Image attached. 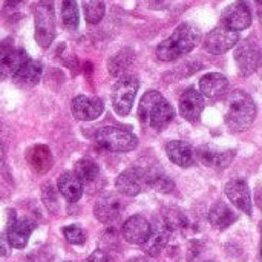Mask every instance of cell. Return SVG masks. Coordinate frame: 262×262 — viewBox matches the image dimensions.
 <instances>
[{"label":"cell","instance_id":"6da1fadb","mask_svg":"<svg viewBox=\"0 0 262 262\" xmlns=\"http://www.w3.org/2000/svg\"><path fill=\"white\" fill-rule=\"evenodd\" d=\"M201 40L200 29L192 23H181L173 34L157 46V57L161 61H175L189 54Z\"/></svg>","mask_w":262,"mask_h":262},{"label":"cell","instance_id":"7a4b0ae2","mask_svg":"<svg viewBox=\"0 0 262 262\" xmlns=\"http://www.w3.org/2000/svg\"><path fill=\"white\" fill-rule=\"evenodd\" d=\"M224 118L230 130H247L256 118V104L253 98L244 91H233L227 95L224 103Z\"/></svg>","mask_w":262,"mask_h":262},{"label":"cell","instance_id":"3957f363","mask_svg":"<svg viewBox=\"0 0 262 262\" xmlns=\"http://www.w3.org/2000/svg\"><path fill=\"white\" fill-rule=\"evenodd\" d=\"M138 117L141 123L149 124L152 129L163 130L175 118V111L158 91H149L140 101Z\"/></svg>","mask_w":262,"mask_h":262},{"label":"cell","instance_id":"277c9868","mask_svg":"<svg viewBox=\"0 0 262 262\" xmlns=\"http://www.w3.org/2000/svg\"><path fill=\"white\" fill-rule=\"evenodd\" d=\"M35 41L41 48H49L55 38V12L54 0H38L34 8Z\"/></svg>","mask_w":262,"mask_h":262},{"label":"cell","instance_id":"5b68a950","mask_svg":"<svg viewBox=\"0 0 262 262\" xmlns=\"http://www.w3.org/2000/svg\"><path fill=\"white\" fill-rule=\"evenodd\" d=\"M95 141L109 152H130L137 149L138 138L123 127H101L95 132Z\"/></svg>","mask_w":262,"mask_h":262},{"label":"cell","instance_id":"8992f818","mask_svg":"<svg viewBox=\"0 0 262 262\" xmlns=\"http://www.w3.org/2000/svg\"><path fill=\"white\" fill-rule=\"evenodd\" d=\"M138 86H140L138 80L130 75L121 77L114 84L111 92V100H112V107L118 115L124 117L130 112L135 95L138 92Z\"/></svg>","mask_w":262,"mask_h":262},{"label":"cell","instance_id":"52a82bcc","mask_svg":"<svg viewBox=\"0 0 262 262\" xmlns=\"http://www.w3.org/2000/svg\"><path fill=\"white\" fill-rule=\"evenodd\" d=\"M261 58L262 51L255 40L249 38V40H243L236 45L235 60H236L238 69L243 77H249L250 74H253L258 69Z\"/></svg>","mask_w":262,"mask_h":262},{"label":"cell","instance_id":"ba28073f","mask_svg":"<svg viewBox=\"0 0 262 262\" xmlns=\"http://www.w3.org/2000/svg\"><path fill=\"white\" fill-rule=\"evenodd\" d=\"M239 43V32L232 31L230 28L221 25L212 29L204 38V48L207 52L220 55L235 48Z\"/></svg>","mask_w":262,"mask_h":262},{"label":"cell","instance_id":"9c48e42d","mask_svg":"<svg viewBox=\"0 0 262 262\" xmlns=\"http://www.w3.org/2000/svg\"><path fill=\"white\" fill-rule=\"evenodd\" d=\"M149 173H146L141 169H129L120 173L115 180V187L120 195L124 196H137L141 193L143 186L147 184Z\"/></svg>","mask_w":262,"mask_h":262},{"label":"cell","instance_id":"30bf717a","mask_svg":"<svg viewBox=\"0 0 262 262\" xmlns=\"http://www.w3.org/2000/svg\"><path fill=\"white\" fill-rule=\"evenodd\" d=\"M123 210H124V203L115 193H109V195L101 196L94 206L95 218L104 224L115 223L121 216Z\"/></svg>","mask_w":262,"mask_h":262},{"label":"cell","instance_id":"8fae6325","mask_svg":"<svg viewBox=\"0 0 262 262\" xmlns=\"http://www.w3.org/2000/svg\"><path fill=\"white\" fill-rule=\"evenodd\" d=\"M223 21H224V26L236 32L247 29L252 25V12H250L249 5L244 0H236L235 3L226 8L223 14Z\"/></svg>","mask_w":262,"mask_h":262},{"label":"cell","instance_id":"7c38bea8","mask_svg":"<svg viewBox=\"0 0 262 262\" xmlns=\"http://www.w3.org/2000/svg\"><path fill=\"white\" fill-rule=\"evenodd\" d=\"M71 111L72 115L80 120V121H92L97 120L103 111H104V103L100 98L95 97H84V95H78L72 100L71 104Z\"/></svg>","mask_w":262,"mask_h":262},{"label":"cell","instance_id":"4fadbf2b","mask_svg":"<svg viewBox=\"0 0 262 262\" xmlns=\"http://www.w3.org/2000/svg\"><path fill=\"white\" fill-rule=\"evenodd\" d=\"M227 198L232 201V204H235V207H238L241 212H244L247 216H252V195H250V189L247 186V183L244 180H230L226 184L224 189Z\"/></svg>","mask_w":262,"mask_h":262},{"label":"cell","instance_id":"5bb4252c","mask_svg":"<svg viewBox=\"0 0 262 262\" xmlns=\"http://www.w3.org/2000/svg\"><path fill=\"white\" fill-rule=\"evenodd\" d=\"M152 232V226L150 223L141 216V215H135L130 216L124 224H123V238L130 243V244H144Z\"/></svg>","mask_w":262,"mask_h":262},{"label":"cell","instance_id":"9a60e30c","mask_svg":"<svg viewBox=\"0 0 262 262\" xmlns=\"http://www.w3.org/2000/svg\"><path fill=\"white\" fill-rule=\"evenodd\" d=\"M204 109V98L201 92L190 88L186 89L180 97V114L190 123H196Z\"/></svg>","mask_w":262,"mask_h":262},{"label":"cell","instance_id":"2e32d148","mask_svg":"<svg viewBox=\"0 0 262 262\" xmlns=\"http://www.w3.org/2000/svg\"><path fill=\"white\" fill-rule=\"evenodd\" d=\"M235 155H236L235 150H218L210 146H204L196 150L198 160L204 166H207L210 169H216V170L226 169L233 161Z\"/></svg>","mask_w":262,"mask_h":262},{"label":"cell","instance_id":"e0dca14e","mask_svg":"<svg viewBox=\"0 0 262 262\" xmlns=\"http://www.w3.org/2000/svg\"><path fill=\"white\" fill-rule=\"evenodd\" d=\"M34 229H35V223L32 220H29V218L14 220L12 218V221H9V226H8L9 246L14 249H23L28 244L29 236Z\"/></svg>","mask_w":262,"mask_h":262},{"label":"cell","instance_id":"ac0fdd59","mask_svg":"<svg viewBox=\"0 0 262 262\" xmlns=\"http://www.w3.org/2000/svg\"><path fill=\"white\" fill-rule=\"evenodd\" d=\"M227 89H229V80L220 72H209L203 75L200 80L201 95L207 98H212V100L221 98L223 95H226Z\"/></svg>","mask_w":262,"mask_h":262},{"label":"cell","instance_id":"d6986e66","mask_svg":"<svg viewBox=\"0 0 262 262\" xmlns=\"http://www.w3.org/2000/svg\"><path fill=\"white\" fill-rule=\"evenodd\" d=\"M166 154L169 160L180 167H190L195 163V150L192 144L186 141H169L166 144Z\"/></svg>","mask_w":262,"mask_h":262},{"label":"cell","instance_id":"ffe728a7","mask_svg":"<svg viewBox=\"0 0 262 262\" xmlns=\"http://www.w3.org/2000/svg\"><path fill=\"white\" fill-rule=\"evenodd\" d=\"M170 233H172V230L164 224L163 220L157 221V224L152 227V232H150L149 239L143 244L146 253L150 255V256L160 255V252L167 246L169 238H170Z\"/></svg>","mask_w":262,"mask_h":262},{"label":"cell","instance_id":"44dd1931","mask_svg":"<svg viewBox=\"0 0 262 262\" xmlns=\"http://www.w3.org/2000/svg\"><path fill=\"white\" fill-rule=\"evenodd\" d=\"M58 192L69 203H77L83 195V183L77 178L74 172H66L57 180Z\"/></svg>","mask_w":262,"mask_h":262},{"label":"cell","instance_id":"7402d4cb","mask_svg":"<svg viewBox=\"0 0 262 262\" xmlns=\"http://www.w3.org/2000/svg\"><path fill=\"white\" fill-rule=\"evenodd\" d=\"M236 213L223 201L215 203L209 212V221L218 230H226L236 221Z\"/></svg>","mask_w":262,"mask_h":262},{"label":"cell","instance_id":"603a6c76","mask_svg":"<svg viewBox=\"0 0 262 262\" xmlns=\"http://www.w3.org/2000/svg\"><path fill=\"white\" fill-rule=\"evenodd\" d=\"M41 74H43L41 63L35 60H28L12 78L18 86H35L40 81Z\"/></svg>","mask_w":262,"mask_h":262},{"label":"cell","instance_id":"cb8c5ba5","mask_svg":"<svg viewBox=\"0 0 262 262\" xmlns=\"http://www.w3.org/2000/svg\"><path fill=\"white\" fill-rule=\"evenodd\" d=\"M28 55L23 49H12L2 61H0V80L14 77L20 68L28 61Z\"/></svg>","mask_w":262,"mask_h":262},{"label":"cell","instance_id":"d4e9b609","mask_svg":"<svg viewBox=\"0 0 262 262\" xmlns=\"http://www.w3.org/2000/svg\"><path fill=\"white\" fill-rule=\"evenodd\" d=\"M28 163L37 173H46L52 166L51 150L43 144L32 146L28 152Z\"/></svg>","mask_w":262,"mask_h":262},{"label":"cell","instance_id":"484cf974","mask_svg":"<svg viewBox=\"0 0 262 262\" xmlns=\"http://www.w3.org/2000/svg\"><path fill=\"white\" fill-rule=\"evenodd\" d=\"M74 173L83 184L94 183L100 175V167L92 158H81L74 166Z\"/></svg>","mask_w":262,"mask_h":262},{"label":"cell","instance_id":"4316f807","mask_svg":"<svg viewBox=\"0 0 262 262\" xmlns=\"http://www.w3.org/2000/svg\"><path fill=\"white\" fill-rule=\"evenodd\" d=\"M132 60H134V54L130 49H123L120 51L117 55H114L111 60H109V72L114 75V77H120L126 72V69L132 64Z\"/></svg>","mask_w":262,"mask_h":262},{"label":"cell","instance_id":"83f0119b","mask_svg":"<svg viewBox=\"0 0 262 262\" xmlns=\"http://www.w3.org/2000/svg\"><path fill=\"white\" fill-rule=\"evenodd\" d=\"M164 221V224L172 230H181V232H186L189 230L190 227V221L189 218L181 212V210H177V209H169L164 212V216L161 218Z\"/></svg>","mask_w":262,"mask_h":262},{"label":"cell","instance_id":"f1b7e54d","mask_svg":"<svg viewBox=\"0 0 262 262\" xmlns=\"http://www.w3.org/2000/svg\"><path fill=\"white\" fill-rule=\"evenodd\" d=\"M61 20L64 28L69 31H74L78 28L80 21V14H78V6L75 0H63L61 5Z\"/></svg>","mask_w":262,"mask_h":262},{"label":"cell","instance_id":"f546056e","mask_svg":"<svg viewBox=\"0 0 262 262\" xmlns=\"http://www.w3.org/2000/svg\"><path fill=\"white\" fill-rule=\"evenodd\" d=\"M106 12V6L103 0H89L84 3V17L86 21L91 25H97L103 20Z\"/></svg>","mask_w":262,"mask_h":262},{"label":"cell","instance_id":"4dcf8cb0","mask_svg":"<svg viewBox=\"0 0 262 262\" xmlns=\"http://www.w3.org/2000/svg\"><path fill=\"white\" fill-rule=\"evenodd\" d=\"M147 184L155 189L160 193H172L175 189V183L173 180H170L169 177L163 175V173H157V175H149V181Z\"/></svg>","mask_w":262,"mask_h":262},{"label":"cell","instance_id":"1f68e13d","mask_svg":"<svg viewBox=\"0 0 262 262\" xmlns=\"http://www.w3.org/2000/svg\"><path fill=\"white\" fill-rule=\"evenodd\" d=\"M43 203L51 213H57L58 198H57V193H55L54 187L51 186V183H45V186H43Z\"/></svg>","mask_w":262,"mask_h":262},{"label":"cell","instance_id":"d6a6232c","mask_svg":"<svg viewBox=\"0 0 262 262\" xmlns=\"http://www.w3.org/2000/svg\"><path fill=\"white\" fill-rule=\"evenodd\" d=\"M63 235L68 243L71 244H83L86 241V235L81 227L78 226H66L63 229Z\"/></svg>","mask_w":262,"mask_h":262},{"label":"cell","instance_id":"836d02e7","mask_svg":"<svg viewBox=\"0 0 262 262\" xmlns=\"http://www.w3.org/2000/svg\"><path fill=\"white\" fill-rule=\"evenodd\" d=\"M26 0H5V6H3V12L5 14H12L15 12Z\"/></svg>","mask_w":262,"mask_h":262},{"label":"cell","instance_id":"e575fe53","mask_svg":"<svg viewBox=\"0 0 262 262\" xmlns=\"http://www.w3.org/2000/svg\"><path fill=\"white\" fill-rule=\"evenodd\" d=\"M86 262H114V261H112V258H111L106 252H103V250H97V252H94V253L88 258V261Z\"/></svg>","mask_w":262,"mask_h":262},{"label":"cell","instance_id":"d590c367","mask_svg":"<svg viewBox=\"0 0 262 262\" xmlns=\"http://www.w3.org/2000/svg\"><path fill=\"white\" fill-rule=\"evenodd\" d=\"M11 51H12V38L8 37V38H5V40L0 41V61H2Z\"/></svg>","mask_w":262,"mask_h":262},{"label":"cell","instance_id":"8d00e7d4","mask_svg":"<svg viewBox=\"0 0 262 262\" xmlns=\"http://www.w3.org/2000/svg\"><path fill=\"white\" fill-rule=\"evenodd\" d=\"M9 255V243H6L0 236V258H6Z\"/></svg>","mask_w":262,"mask_h":262},{"label":"cell","instance_id":"74e56055","mask_svg":"<svg viewBox=\"0 0 262 262\" xmlns=\"http://www.w3.org/2000/svg\"><path fill=\"white\" fill-rule=\"evenodd\" d=\"M255 200H256L258 207L262 210V183L256 187V190H255Z\"/></svg>","mask_w":262,"mask_h":262},{"label":"cell","instance_id":"f35d334b","mask_svg":"<svg viewBox=\"0 0 262 262\" xmlns=\"http://www.w3.org/2000/svg\"><path fill=\"white\" fill-rule=\"evenodd\" d=\"M3 155H5V152H3V146L0 144V163H2V160H3Z\"/></svg>","mask_w":262,"mask_h":262},{"label":"cell","instance_id":"ab89813d","mask_svg":"<svg viewBox=\"0 0 262 262\" xmlns=\"http://www.w3.org/2000/svg\"><path fill=\"white\" fill-rule=\"evenodd\" d=\"M258 72H259V75H261L262 78V58H261V63H259V66H258V69H256Z\"/></svg>","mask_w":262,"mask_h":262},{"label":"cell","instance_id":"60d3db41","mask_svg":"<svg viewBox=\"0 0 262 262\" xmlns=\"http://www.w3.org/2000/svg\"><path fill=\"white\" fill-rule=\"evenodd\" d=\"M155 3H169L170 0H154Z\"/></svg>","mask_w":262,"mask_h":262},{"label":"cell","instance_id":"b9f144b4","mask_svg":"<svg viewBox=\"0 0 262 262\" xmlns=\"http://www.w3.org/2000/svg\"><path fill=\"white\" fill-rule=\"evenodd\" d=\"M261 262H262V224H261Z\"/></svg>","mask_w":262,"mask_h":262},{"label":"cell","instance_id":"7bdbcfd3","mask_svg":"<svg viewBox=\"0 0 262 262\" xmlns=\"http://www.w3.org/2000/svg\"><path fill=\"white\" fill-rule=\"evenodd\" d=\"M130 262H144L143 259H134V261H130Z\"/></svg>","mask_w":262,"mask_h":262},{"label":"cell","instance_id":"ee69618b","mask_svg":"<svg viewBox=\"0 0 262 262\" xmlns=\"http://www.w3.org/2000/svg\"><path fill=\"white\" fill-rule=\"evenodd\" d=\"M256 2H258V3H261V5H262V0H256Z\"/></svg>","mask_w":262,"mask_h":262},{"label":"cell","instance_id":"f6af8a7d","mask_svg":"<svg viewBox=\"0 0 262 262\" xmlns=\"http://www.w3.org/2000/svg\"><path fill=\"white\" fill-rule=\"evenodd\" d=\"M207 262H210V261H207Z\"/></svg>","mask_w":262,"mask_h":262}]
</instances>
